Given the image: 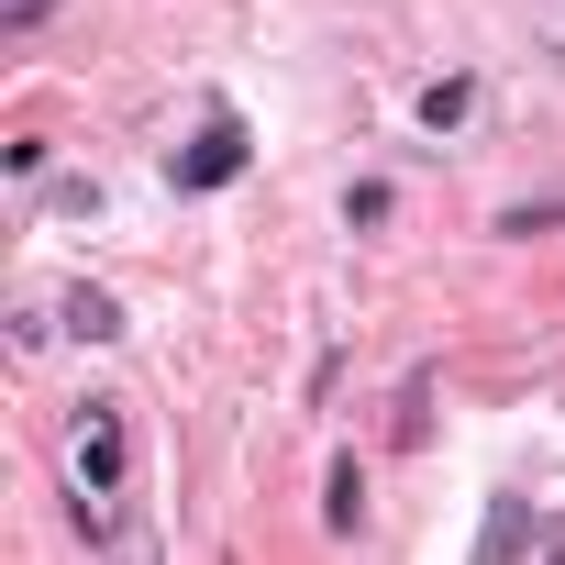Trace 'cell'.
Here are the masks:
<instances>
[{
    "mask_svg": "<svg viewBox=\"0 0 565 565\" xmlns=\"http://www.w3.org/2000/svg\"><path fill=\"white\" fill-rule=\"evenodd\" d=\"M67 466H78V521L111 532V499H122V477H134L122 399H78V411H67Z\"/></svg>",
    "mask_w": 565,
    "mask_h": 565,
    "instance_id": "cell-1",
    "label": "cell"
},
{
    "mask_svg": "<svg viewBox=\"0 0 565 565\" xmlns=\"http://www.w3.org/2000/svg\"><path fill=\"white\" fill-rule=\"evenodd\" d=\"M244 167H255V134H244V111H222V100H211V111H200V134L167 156V189H189V200H200V189H233Z\"/></svg>",
    "mask_w": 565,
    "mask_h": 565,
    "instance_id": "cell-2",
    "label": "cell"
},
{
    "mask_svg": "<svg viewBox=\"0 0 565 565\" xmlns=\"http://www.w3.org/2000/svg\"><path fill=\"white\" fill-rule=\"evenodd\" d=\"M355 521H366V466L344 455V466L322 477V532H355Z\"/></svg>",
    "mask_w": 565,
    "mask_h": 565,
    "instance_id": "cell-3",
    "label": "cell"
},
{
    "mask_svg": "<svg viewBox=\"0 0 565 565\" xmlns=\"http://www.w3.org/2000/svg\"><path fill=\"white\" fill-rule=\"evenodd\" d=\"M67 333H78V344H111V333H122V300H111V289H67Z\"/></svg>",
    "mask_w": 565,
    "mask_h": 565,
    "instance_id": "cell-4",
    "label": "cell"
},
{
    "mask_svg": "<svg viewBox=\"0 0 565 565\" xmlns=\"http://www.w3.org/2000/svg\"><path fill=\"white\" fill-rule=\"evenodd\" d=\"M521 532H532V499H499V510H488V543H477V565H510V554H521Z\"/></svg>",
    "mask_w": 565,
    "mask_h": 565,
    "instance_id": "cell-5",
    "label": "cell"
},
{
    "mask_svg": "<svg viewBox=\"0 0 565 565\" xmlns=\"http://www.w3.org/2000/svg\"><path fill=\"white\" fill-rule=\"evenodd\" d=\"M466 111H477V78H433V89H422V122H433V134H455Z\"/></svg>",
    "mask_w": 565,
    "mask_h": 565,
    "instance_id": "cell-6",
    "label": "cell"
},
{
    "mask_svg": "<svg viewBox=\"0 0 565 565\" xmlns=\"http://www.w3.org/2000/svg\"><path fill=\"white\" fill-rule=\"evenodd\" d=\"M499 233H521V244H532V233H565V200H510Z\"/></svg>",
    "mask_w": 565,
    "mask_h": 565,
    "instance_id": "cell-7",
    "label": "cell"
},
{
    "mask_svg": "<svg viewBox=\"0 0 565 565\" xmlns=\"http://www.w3.org/2000/svg\"><path fill=\"white\" fill-rule=\"evenodd\" d=\"M344 222H355V233H366V222H388V189H377V178H355V189H344Z\"/></svg>",
    "mask_w": 565,
    "mask_h": 565,
    "instance_id": "cell-8",
    "label": "cell"
},
{
    "mask_svg": "<svg viewBox=\"0 0 565 565\" xmlns=\"http://www.w3.org/2000/svg\"><path fill=\"white\" fill-rule=\"evenodd\" d=\"M45 12H56V0H0V23H12V34H34Z\"/></svg>",
    "mask_w": 565,
    "mask_h": 565,
    "instance_id": "cell-9",
    "label": "cell"
}]
</instances>
